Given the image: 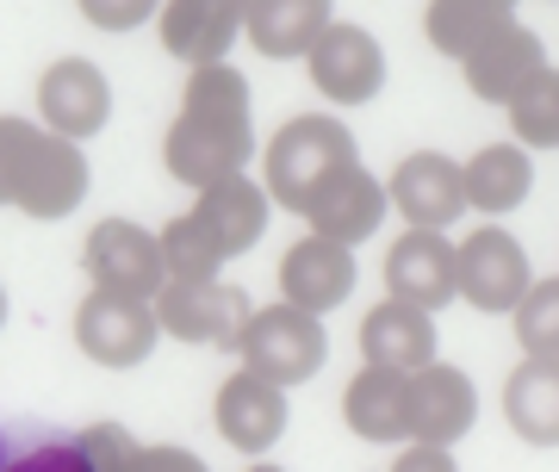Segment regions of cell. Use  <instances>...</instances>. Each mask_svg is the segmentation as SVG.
I'll list each match as a JSON object with an SVG mask.
<instances>
[{
  "mask_svg": "<svg viewBox=\"0 0 559 472\" xmlns=\"http://www.w3.org/2000/svg\"><path fill=\"white\" fill-rule=\"evenodd\" d=\"M392 205L411 217V231H448L466 212V175H460V162L436 156V150L404 156L399 175H392Z\"/></svg>",
  "mask_w": 559,
  "mask_h": 472,
  "instance_id": "4fadbf2b",
  "label": "cell"
},
{
  "mask_svg": "<svg viewBox=\"0 0 559 472\" xmlns=\"http://www.w3.org/2000/svg\"><path fill=\"white\" fill-rule=\"evenodd\" d=\"M360 354L367 367H385V374H423L436 361V311H417L404 298L373 305L360 323Z\"/></svg>",
  "mask_w": 559,
  "mask_h": 472,
  "instance_id": "e0dca14e",
  "label": "cell"
},
{
  "mask_svg": "<svg viewBox=\"0 0 559 472\" xmlns=\"http://www.w3.org/2000/svg\"><path fill=\"white\" fill-rule=\"evenodd\" d=\"M473 416H479V398H473V379L460 367L429 361L423 374H411V441L454 448L460 435L473 429Z\"/></svg>",
  "mask_w": 559,
  "mask_h": 472,
  "instance_id": "5bb4252c",
  "label": "cell"
},
{
  "mask_svg": "<svg viewBox=\"0 0 559 472\" xmlns=\"http://www.w3.org/2000/svg\"><path fill=\"white\" fill-rule=\"evenodd\" d=\"M150 305H156L162 335L212 342V349H237V330L249 323L242 286H224V280H162V293Z\"/></svg>",
  "mask_w": 559,
  "mask_h": 472,
  "instance_id": "8992f818",
  "label": "cell"
},
{
  "mask_svg": "<svg viewBox=\"0 0 559 472\" xmlns=\"http://www.w3.org/2000/svg\"><path fill=\"white\" fill-rule=\"evenodd\" d=\"M0 323H7V286H0Z\"/></svg>",
  "mask_w": 559,
  "mask_h": 472,
  "instance_id": "836d02e7",
  "label": "cell"
},
{
  "mask_svg": "<svg viewBox=\"0 0 559 472\" xmlns=\"http://www.w3.org/2000/svg\"><path fill=\"white\" fill-rule=\"evenodd\" d=\"M249 472H280V467H249Z\"/></svg>",
  "mask_w": 559,
  "mask_h": 472,
  "instance_id": "d590c367",
  "label": "cell"
},
{
  "mask_svg": "<svg viewBox=\"0 0 559 472\" xmlns=\"http://www.w3.org/2000/svg\"><path fill=\"white\" fill-rule=\"evenodd\" d=\"M38 118H44V131L81 143L112 118V87H106V75L87 57H62L38 81Z\"/></svg>",
  "mask_w": 559,
  "mask_h": 472,
  "instance_id": "30bf717a",
  "label": "cell"
},
{
  "mask_svg": "<svg viewBox=\"0 0 559 472\" xmlns=\"http://www.w3.org/2000/svg\"><path fill=\"white\" fill-rule=\"evenodd\" d=\"M498 7H516V0H498Z\"/></svg>",
  "mask_w": 559,
  "mask_h": 472,
  "instance_id": "8d00e7d4",
  "label": "cell"
},
{
  "mask_svg": "<svg viewBox=\"0 0 559 472\" xmlns=\"http://www.w3.org/2000/svg\"><path fill=\"white\" fill-rule=\"evenodd\" d=\"M218 435L242 453H267L286 435V392L249 367H237L218 386Z\"/></svg>",
  "mask_w": 559,
  "mask_h": 472,
  "instance_id": "ac0fdd59",
  "label": "cell"
},
{
  "mask_svg": "<svg viewBox=\"0 0 559 472\" xmlns=\"http://www.w3.org/2000/svg\"><path fill=\"white\" fill-rule=\"evenodd\" d=\"M255 156V125H249V81L230 62H205L187 81L162 162L180 187H212V180L242 175V162Z\"/></svg>",
  "mask_w": 559,
  "mask_h": 472,
  "instance_id": "6da1fadb",
  "label": "cell"
},
{
  "mask_svg": "<svg viewBox=\"0 0 559 472\" xmlns=\"http://www.w3.org/2000/svg\"><path fill=\"white\" fill-rule=\"evenodd\" d=\"M454 274H460V298L479 305V311H516L522 293L535 286L528 280V256L510 231H479L454 249Z\"/></svg>",
  "mask_w": 559,
  "mask_h": 472,
  "instance_id": "ba28073f",
  "label": "cell"
},
{
  "mask_svg": "<svg viewBox=\"0 0 559 472\" xmlns=\"http://www.w3.org/2000/svg\"><path fill=\"white\" fill-rule=\"evenodd\" d=\"M7 472H94V467H87V453L75 441H38L20 460H7Z\"/></svg>",
  "mask_w": 559,
  "mask_h": 472,
  "instance_id": "4dcf8cb0",
  "label": "cell"
},
{
  "mask_svg": "<svg viewBox=\"0 0 559 472\" xmlns=\"http://www.w3.org/2000/svg\"><path fill=\"white\" fill-rule=\"evenodd\" d=\"M280 293H286V305H299L311 317L336 311L342 298L355 293V249L330 243V236H305L299 249H286V261H280Z\"/></svg>",
  "mask_w": 559,
  "mask_h": 472,
  "instance_id": "7c38bea8",
  "label": "cell"
},
{
  "mask_svg": "<svg viewBox=\"0 0 559 472\" xmlns=\"http://www.w3.org/2000/svg\"><path fill=\"white\" fill-rule=\"evenodd\" d=\"M131 472H205V460L187 448H138V467Z\"/></svg>",
  "mask_w": 559,
  "mask_h": 472,
  "instance_id": "1f68e13d",
  "label": "cell"
},
{
  "mask_svg": "<svg viewBox=\"0 0 559 472\" xmlns=\"http://www.w3.org/2000/svg\"><path fill=\"white\" fill-rule=\"evenodd\" d=\"M75 448L87 453V467L94 472H131L138 467V435H124L119 423H94Z\"/></svg>",
  "mask_w": 559,
  "mask_h": 472,
  "instance_id": "f1b7e54d",
  "label": "cell"
},
{
  "mask_svg": "<svg viewBox=\"0 0 559 472\" xmlns=\"http://www.w3.org/2000/svg\"><path fill=\"white\" fill-rule=\"evenodd\" d=\"M385 286L392 298L417 305V311H441L460 298V274H454V243L441 231H411L392 243L385 256Z\"/></svg>",
  "mask_w": 559,
  "mask_h": 472,
  "instance_id": "8fae6325",
  "label": "cell"
},
{
  "mask_svg": "<svg viewBox=\"0 0 559 472\" xmlns=\"http://www.w3.org/2000/svg\"><path fill=\"white\" fill-rule=\"evenodd\" d=\"M249 7L255 0H168L162 7V44H168V57L193 62H224V50L237 44L242 20H249Z\"/></svg>",
  "mask_w": 559,
  "mask_h": 472,
  "instance_id": "9a60e30c",
  "label": "cell"
},
{
  "mask_svg": "<svg viewBox=\"0 0 559 472\" xmlns=\"http://www.w3.org/2000/svg\"><path fill=\"white\" fill-rule=\"evenodd\" d=\"M156 243H162V268H168V280H218V268L230 261L193 212H180Z\"/></svg>",
  "mask_w": 559,
  "mask_h": 472,
  "instance_id": "484cf974",
  "label": "cell"
},
{
  "mask_svg": "<svg viewBox=\"0 0 559 472\" xmlns=\"http://www.w3.org/2000/svg\"><path fill=\"white\" fill-rule=\"evenodd\" d=\"M242 32L261 57H311V44L330 32V0H255Z\"/></svg>",
  "mask_w": 559,
  "mask_h": 472,
  "instance_id": "603a6c76",
  "label": "cell"
},
{
  "mask_svg": "<svg viewBox=\"0 0 559 472\" xmlns=\"http://www.w3.org/2000/svg\"><path fill=\"white\" fill-rule=\"evenodd\" d=\"M460 175H466V205H479V212H491V217L516 212L522 199H528V187H535L522 143H485Z\"/></svg>",
  "mask_w": 559,
  "mask_h": 472,
  "instance_id": "cb8c5ba5",
  "label": "cell"
},
{
  "mask_svg": "<svg viewBox=\"0 0 559 472\" xmlns=\"http://www.w3.org/2000/svg\"><path fill=\"white\" fill-rule=\"evenodd\" d=\"M380 217H385V187L355 162L348 175H336L318 199H311L305 224H311L318 236H330V243H348V249H355L360 236L380 231Z\"/></svg>",
  "mask_w": 559,
  "mask_h": 472,
  "instance_id": "d6986e66",
  "label": "cell"
},
{
  "mask_svg": "<svg viewBox=\"0 0 559 472\" xmlns=\"http://www.w3.org/2000/svg\"><path fill=\"white\" fill-rule=\"evenodd\" d=\"M87 274L106 293H131V298H156L168 268H162V243L150 231H138L131 217H100L87 231Z\"/></svg>",
  "mask_w": 559,
  "mask_h": 472,
  "instance_id": "52a82bcc",
  "label": "cell"
},
{
  "mask_svg": "<svg viewBox=\"0 0 559 472\" xmlns=\"http://www.w3.org/2000/svg\"><path fill=\"white\" fill-rule=\"evenodd\" d=\"M503 416L528 448H559V361L528 354L503 386Z\"/></svg>",
  "mask_w": 559,
  "mask_h": 472,
  "instance_id": "44dd1931",
  "label": "cell"
},
{
  "mask_svg": "<svg viewBox=\"0 0 559 472\" xmlns=\"http://www.w3.org/2000/svg\"><path fill=\"white\" fill-rule=\"evenodd\" d=\"M0 472H7V435H0Z\"/></svg>",
  "mask_w": 559,
  "mask_h": 472,
  "instance_id": "e575fe53",
  "label": "cell"
},
{
  "mask_svg": "<svg viewBox=\"0 0 559 472\" xmlns=\"http://www.w3.org/2000/svg\"><path fill=\"white\" fill-rule=\"evenodd\" d=\"M237 354L249 374H261L267 386H305V379L323 367V354H330V342H323V323L311 311H299V305H267V311H249V323L237 330Z\"/></svg>",
  "mask_w": 559,
  "mask_h": 472,
  "instance_id": "277c9868",
  "label": "cell"
},
{
  "mask_svg": "<svg viewBox=\"0 0 559 472\" xmlns=\"http://www.w3.org/2000/svg\"><path fill=\"white\" fill-rule=\"evenodd\" d=\"M342 411H348V429H355L360 441H411V374L367 367V374L348 386Z\"/></svg>",
  "mask_w": 559,
  "mask_h": 472,
  "instance_id": "7402d4cb",
  "label": "cell"
},
{
  "mask_svg": "<svg viewBox=\"0 0 559 472\" xmlns=\"http://www.w3.org/2000/svg\"><path fill=\"white\" fill-rule=\"evenodd\" d=\"M510 131H516L522 150H554L559 143V69H540L510 99Z\"/></svg>",
  "mask_w": 559,
  "mask_h": 472,
  "instance_id": "4316f807",
  "label": "cell"
},
{
  "mask_svg": "<svg viewBox=\"0 0 559 472\" xmlns=\"http://www.w3.org/2000/svg\"><path fill=\"white\" fill-rule=\"evenodd\" d=\"M193 217L212 231V243H218L224 256H242V249H255L261 231H267V193H261V187H249L242 175L212 180V187H200Z\"/></svg>",
  "mask_w": 559,
  "mask_h": 472,
  "instance_id": "ffe728a7",
  "label": "cell"
},
{
  "mask_svg": "<svg viewBox=\"0 0 559 472\" xmlns=\"http://www.w3.org/2000/svg\"><path fill=\"white\" fill-rule=\"evenodd\" d=\"M355 162L360 156H355L348 125H336V118H323V113H305L267 143V199L305 217L311 199H318L336 175H348Z\"/></svg>",
  "mask_w": 559,
  "mask_h": 472,
  "instance_id": "3957f363",
  "label": "cell"
},
{
  "mask_svg": "<svg viewBox=\"0 0 559 472\" xmlns=\"http://www.w3.org/2000/svg\"><path fill=\"white\" fill-rule=\"evenodd\" d=\"M75 7L87 13V25H100V32H138L162 0H75Z\"/></svg>",
  "mask_w": 559,
  "mask_h": 472,
  "instance_id": "f546056e",
  "label": "cell"
},
{
  "mask_svg": "<svg viewBox=\"0 0 559 472\" xmlns=\"http://www.w3.org/2000/svg\"><path fill=\"white\" fill-rule=\"evenodd\" d=\"M305 62H311L318 94H330L336 106H367V99L385 87V50L373 44V32H360V25L330 20V32L311 44Z\"/></svg>",
  "mask_w": 559,
  "mask_h": 472,
  "instance_id": "9c48e42d",
  "label": "cell"
},
{
  "mask_svg": "<svg viewBox=\"0 0 559 472\" xmlns=\"http://www.w3.org/2000/svg\"><path fill=\"white\" fill-rule=\"evenodd\" d=\"M460 69H466V87H473L485 106H510V99L547 69V50H540L535 32H522V25L510 20V25H498L473 57L460 62Z\"/></svg>",
  "mask_w": 559,
  "mask_h": 472,
  "instance_id": "2e32d148",
  "label": "cell"
},
{
  "mask_svg": "<svg viewBox=\"0 0 559 472\" xmlns=\"http://www.w3.org/2000/svg\"><path fill=\"white\" fill-rule=\"evenodd\" d=\"M498 25H510V7H498V0H429L423 32H429V44H436L441 57L466 62Z\"/></svg>",
  "mask_w": 559,
  "mask_h": 472,
  "instance_id": "d4e9b609",
  "label": "cell"
},
{
  "mask_svg": "<svg viewBox=\"0 0 559 472\" xmlns=\"http://www.w3.org/2000/svg\"><path fill=\"white\" fill-rule=\"evenodd\" d=\"M75 342L87 361H100V367H143L162 342V323H156V305L150 298H131V293H94L81 298L75 311Z\"/></svg>",
  "mask_w": 559,
  "mask_h": 472,
  "instance_id": "5b68a950",
  "label": "cell"
},
{
  "mask_svg": "<svg viewBox=\"0 0 559 472\" xmlns=\"http://www.w3.org/2000/svg\"><path fill=\"white\" fill-rule=\"evenodd\" d=\"M87 199V156L81 143L44 131L32 118H0V205L57 224Z\"/></svg>",
  "mask_w": 559,
  "mask_h": 472,
  "instance_id": "7a4b0ae2",
  "label": "cell"
},
{
  "mask_svg": "<svg viewBox=\"0 0 559 472\" xmlns=\"http://www.w3.org/2000/svg\"><path fill=\"white\" fill-rule=\"evenodd\" d=\"M510 317H516L522 349L540 354V361H559V280H535Z\"/></svg>",
  "mask_w": 559,
  "mask_h": 472,
  "instance_id": "83f0119b",
  "label": "cell"
},
{
  "mask_svg": "<svg viewBox=\"0 0 559 472\" xmlns=\"http://www.w3.org/2000/svg\"><path fill=\"white\" fill-rule=\"evenodd\" d=\"M392 472H460V467H454V453H448V448H429V441H417V448L404 453Z\"/></svg>",
  "mask_w": 559,
  "mask_h": 472,
  "instance_id": "d6a6232c",
  "label": "cell"
}]
</instances>
